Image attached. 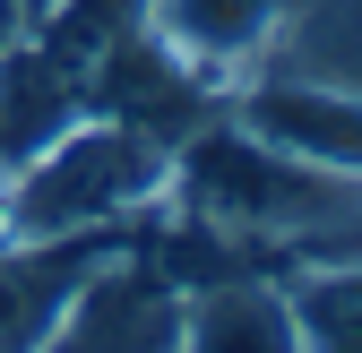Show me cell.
Listing matches in <instances>:
<instances>
[{
    "label": "cell",
    "instance_id": "6da1fadb",
    "mask_svg": "<svg viewBox=\"0 0 362 353\" xmlns=\"http://www.w3.org/2000/svg\"><path fill=\"white\" fill-rule=\"evenodd\" d=\"M9 241H78V233H104L121 215H139L173 190V147L147 138L129 121H61L43 147H26L9 172Z\"/></svg>",
    "mask_w": 362,
    "mask_h": 353
},
{
    "label": "cell",
    "instance_id": "7a4b0ae2",
    "mask_svg": "<svg viewBox=\"0 0 362 353\" xmlns=\"http://www.w3.org/2000/svg\"><path fill=\"white\" fill-rule=\"evenodd\" d=\"M181 319L190 301L164 268H86L69 311L52 319L43 353H181Z\"/></svg>",
    "mask_w": 362,
    "mask_h": 353
},
{
    "label": "cell",
    "instance_id": "3957f363",
    "mask_svg": "<svg viewBox=\"0 0 362 353\" xmlns=\"http://www.w3.org/2000/svg\"><path fill=\"white\" fill-rule=\"evenodd\" d=\"M233 121L250 138L285 147L302 164L328 172H362V86H320V78H267L233 104Z\"/></svg>",
    "mask_w": 362,
    "mask_h": 353
},
{
    "label": "cell",
    "instance_id": "277c9868",
    "mask_svg": "<svg viewBox=\"0 0 362 353\" xmlns=\"http://www.w3.org/2000/svg\"><path fill=\"white\" fill-rule=\"evenodd\" d=\"M181 353H302L293 301L276 285H216L181 319Z\"/></svg>",
    "mask_w": 362,
    "mask_h": 353
},
{
    "label": "cell",
    "instance_id": "5b68a950",
    "mask_svg": "<svg viewBox=\"0 0 362 353\" xmlns=\"http://www.w3.org/2000/svg\"><path fill=\"white\" fill-rule=\"evenodd\" d=\"M276 18H285V0H156V35L199 69L259 52L276 35Z\"/></svg>",
    "mask_w": 362,
    "mask_h": 353
},
{
    "label": "cell",
    "instance_id": "8992f818",
    "mask_svg": "<svg viewBox=\"0 0 362 353\" xmlns=\"http://www.w3.org/2000/svg\"><path fill=\"white\" fill-rule=\"evenodd\" d=\"M302 353H362V258H328L285 285Z\"/></svg>",
    "mask_w": 362,
    "mask_h": 353
}]
</instances>
